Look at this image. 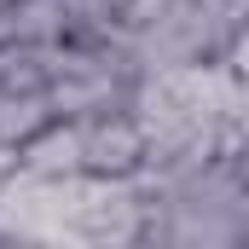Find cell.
Segmentation results:
<instances>
[{
  "instance_id": "obj_3",
  "label": "cell",
  "mask_w": 249,
  "mask_h": 249,
  "mask_svg": "<svg viewBox=\"0 0 249 249\" xmlns=\"http://www.w3.org/2000/svg\"><path fill=\"white\" fill-rule=\"evenodd\" d=\"M53 93L47 87H18V93H0V145H23L29 133L53 122Z\"/></svg>"
},
{
  "instance_id": "obj_1",
  "label": "cell",
  "mask_w": 249,
  "mask_h": 249,
  "mask_svg": "<svg viewBox=\"0 0 249 249\" xmlns=\"http://www.w3.org/2000/svg\"><path fill=\"white\" fill-rule=\"evenodd\" d=\"M81 151H87V174H139L145 168V127L127 105L99 110L81 122Z\"/></svg>"
},
{
  "instance_id": "obj_2",
  "label": "cell",
  "mask_w": 249,
  "mask_h": 249,
  "mask_svg": "<svg viewBox=\"0 0 249 249\" xmlns=\"http://www.w3.org/2000/svg\"><path fill=\"white\" fill-rule=\"evenodd\" d=\"M18 174L35 180H64V174H87V151H81V122L53 116L41 133H29L18 145Z\"/></svg>"
}]
</instances>
